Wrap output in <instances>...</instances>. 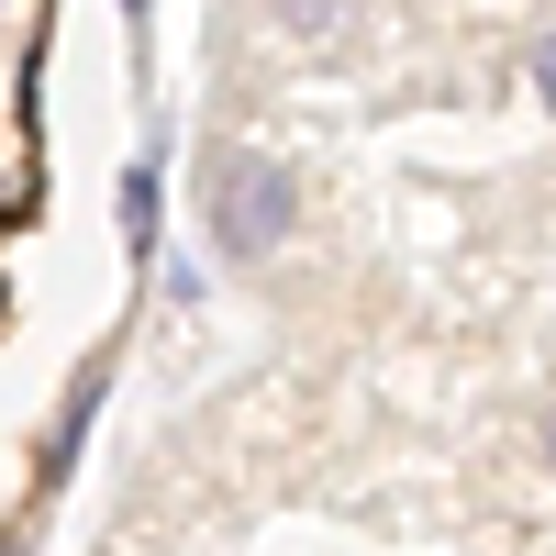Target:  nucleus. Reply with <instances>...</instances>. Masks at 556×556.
I'll list each match as a JSON object with an SVG mask.
<instances>
[{"mask_svg":"<svg viewBox=\"0 0 556 556\" xmlns=\"http://www.w3.org/2000/svg\"><path fill=\"white\" fill-rule=\"evenodd\" d=\"M212 235H223V256H278L290 245V223H301V178L278 167L267 146H212Z\"/></svg>","mask_w":556,"mask_h":556,"instance_id":"obj_1","label":"nucleus"},{"mask_svg":"<svg viewBox=\"0 0 556 556\" xmlns=\"http://www.w3.org/2000/svg\"><path fill=\"white\" fill-rule=\"evenodd\" d=\"M101 379H112L101 356L67 379V412H56V434H45V479H67V456H78V434H89V412H101Z\"/></svg>","mask_w":556,"mask_h":556,"instance_id":"obj_2","label":"nucleus"},{"mask_svg":"<svg viewBox=\"0 0 556 556\" xmlns=\"http://www.w3.org/2000/svg\"><path fill=\"white\" fill-rule=\"evenodd\" d=\"M123 223H134V245H156V167L123 178Z\"/></svg>","mask_w":556,"mask_h":556,"instance_id":"obj_3","label":"nucleus"},{"mask_svg":"<svg viewBox=\"0 0 556 556\" xmlns=\"http://www.w3.org/2000/svg\"><path fill=\"white\" fill-rule=\"evenodd\" d=\"M278 23H301V34H334V23H345V0H278Z\"/></svg>","mask_w":556,"mask_h":556,"instance_id":"obj_4","label":"nucleus"},{"mask_svg":"<svg viewBox=\"0 0 556 556\" xmlns=\"http://www.w3.org/2000/svg\"><path fill=\"white\" fill-rule=\"evenodd\" d=\"M534 89H545V101H556V34L534 45Z\"/></svg>","mask_w":556,"mask_h":556,"instance_id":"obj_5","label":"nucleus"},{"mask_svg":"<svg viewBox=\"0 0 556 556\" xmlns=\"http://www.w3.org/2000/svg\"><path fill=\"white\" fill-rule=\"evenodd\" d=\"M146 12H156V0H123V23H134V34H146Z\"/></svg>","mask_w":556,"mask_h":556,"instance_id":"obj_6","label":"nucleus"},{"mask_svg":"<svg viewBox=\"0 0 556 556\" xmlns=\"http://www.w3.org/2000/svg\"><path fill=\"white\" fill-rule=\"evenodd\" d=\"M545 456H556V412H545Z\"/></svg>","mask_w":556,"mask_h":556,"instance_id":"obj_7","label":"nucleus"}]
</instances>
